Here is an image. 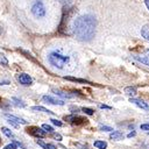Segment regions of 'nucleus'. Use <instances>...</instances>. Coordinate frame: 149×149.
I'll return each instance as SVG.
<instances>
[{
    "instance_id": "1",
    "label": "nucleus",
    "mask_w": 149,
    "mask_h": 149,
    "mask_svg": "<svg viewBox=\"0 0 149 149\" xmlns=\"http://www.w3.org/2000/svg\"><path fill=\"white\" fill-rule=\"evenodd\" d=\"M95 26H97V21L92 15H81L78 16L74 21H73V34L74 36L83 42H87L91 41L94 37L95 34Z\"/></svg>"
},
{
    "instance_id": "2",
    "label": "nucleus",
    "mask_w": 149,
    "mask_h": 149,
    "mask_svg": "<svg viewBox=\"0 0 149 149\" xmlns=\"http://www.w3.org/2000/svg\"><path fill=\"white\" fill-rule=\"evenodd\" d=\"M48 62L50 65L61 70H72L76 66L70 56L63 55L58 51H51L48 55Z\"/></svg>"
},
{
    "instance_id": "3",
    "label": "nucleus",
    "mask_w": 149,
    "mask_h": 149,
    "mask_svg": "<svg viewBox=\"0 0 149 149\" xmlns=\"http://www.w3.org/2000/svg\"><path fill=\"white\" fill-rule=\"evenodd\" d=\"M31 13L35 17H38V19L43 17L45 15L47 10H45V7H44V5L41 0H35L34 1V3L31 5Z\"/></svg>"
},
{
    "instance_id": "4",
    "label": "nucleus",
    "mask_w": 149,
    "mask_h": 149,
    "mask_svg": "<svg viewBox=\"0 0 149 149\" xmlns=\"http://www.w3.org/2000/svg\"><path fill=\"white\" fill-rule=\"evenodd\" d=\"M64 119L66 121H69L70 123L72 125H84V123H87V119L84 118V116H80V115H77V114H71V115H66L64 116Z\"/></svg>"
},
{
    "instance_id": "5",
    "label": "nucleus",
    "mask_w": 149,
    "mask_h": 149,
    "mask_svg": "<svg viewBox=\"0 0 149 149\" xmlns=\"http://www.w3.org/2000/svg\"><path fill=\"white\" fill-rule=\"evenodd\" d=\"M26 130H27L28 134H30V135H33L35 137H44V135H45V132L42 130V128L36 127V126H30Z\"/></svg>"
},
{
    "instance_id": "6",
    "label": "nucleus",
    "mask_w": 149,
    "mask_h": 149,
    "mask_svg": "<svg viewBox=\"0 0 149 149\" xmlns=\"http://www.w3.org/2000/svg\"><path fill=\"white\" fill-rule=\"evenodd\" d=\"M133 57H134V59H136L137 62L143 63V64H146V65H148V66H149V49H148V50H146L144 52L136 54V55H134Z\"/></svg>"
},
{
    "instance_id": "7",
    "label": "nucleus",
    "mask_w": 149,
    "mask_h": 149,
    "mask_svg": "<svg viewBox=\"0 0 149 149\" xmlns=\"http://www.w3.org/2000/svg\"><path fill=\"white\" fill-rule=\"evenodd\" d=\"M42 100L47 104H50V105H59V106H63L64 105V101L61 100V99H56L51 95H43L42 97Z\"/></svg>"
},
{
    "instance_id": "8",
    "label": "nucleus",
    "mask_w": 149,
    "mask_h": 149,
    "mask_svg": "<svg viewBox=\"0 0 149 149\" xmlns=\"http://www.w3.org/2000/svg\"><path fill=\"white\" fill-rule=\"evenodd\" d=\"M17 80H19L22 85H30L31 81H33L31 77H30L29 74H27V73H19V74H17Z\"/></svg>"
},
{
    "instance_id": "9",
    "label": "nucleus",
    "mask_w": 149,
    "mask_h": 149,
    "mask_svg": "<svg viewBox=\"0 0 149 149\" xmlns=\"http://www.w3.org/2000/svg\"><path fill=\"white\" fill-rule=\"evenodd\" d=\"M129 101H130V102H133L134 105L139 106V107H140V108H142V109H149V105H148L147 102H144L143 100H141V99L130 98V99H129Z\"/></svg>"
},
{
    "instance_id": "10",
    "label": "nucleus",
    "mask_w": 149,
    "mask_h": 149,
    "mask_svg": "<svg viewBox=\"0 0 149 149\" xmlns=\"http://www.w3.org/2000/svg\"><path fill=\"white\" fill-rule=\"evenodd\" d=\"M5 118L7 120H10V121H14V122H17V123H22V125H26L27 121H24L23 119L19 118V116H15L13 114H8V113H5Z\"/></svg>"
},
{
    "instance_id": "11",
    "label": "nucleus",
    "mask_w": 149,
    "mask_h": 149,
    "mask_svg": "<svg viewBox=\"0 0 149 149\" xmlns=\"http://www.w3.org/2000/svg\"><path fill=\"white\" fill-rule=\"evenodd\" d=\"M63 78H64V79H66V80L77 81V83H81V84H91L90 81H87V80H85V79H81V78H76V77H71V76H64Z\"/></svg>"
},
{
    "instance_id": "12",
    "label": "nucleus",
    "mask_w": 149,
    "mask_h": 149,
    "mask_svg": "<svg viewBox=\"0 0 149 149\" xmlns=\"http://www.w3.org/2000/svg\"><path fill=\"white\" fill-rule=\"evenodd\" d=\"M141 35L143 38H146L147 41H149V23L144 24L141 29Z\"/></svg>"
},
{
    "instance_id": "13",
    "label": "nucleus",
    "mask_w": 149,
    "mask_h": 149,
    "mask_svg": "<svg viewBox=\"0 0 149 149\" xmlns=\"http://www.w3.org/2000/svg\"><path fill=\"white\" fill-rule=\"evenodd\" d=\"M122 137H123V134L121 132H119V130H114V132H112L109 134V139L111 140H121Z\"/></svg>"
},
{
    "instance_id": "14",
    "label": "nucleus",
    "mask_w": 149,
    "mask_h": 149,
    "mask_svg": "<svg viewBox=\"0 0 149 149\" xmlns=\"http://www.w3.org/2000/svg\"><path fill=\"white\" fill-rule=\"evenodd\" d=\"M36 143L38 144V146H41L43 149H57L54 144H51V143H44L43 141H41V140H37L36 141Z\"/></svg>"
},
{
    "instance_id": "15",
    "label": "nucleus",
    "mask_w": 149,
    "mask_h": 149,
    "mask_svg": "<svg viewBox=\"0 0 149 149\" xmlns=\"http://www.w3.org/2000/svg\"><path fill=\"white\" fill-rule=\"evenodd\" d=\"M31 111H36V112H43V113H48V114H54V112H51L50 109H47L42 106H33Z\"/></svg>"
},
{
    "instance_id": "16",
    "label": "nucleus",
    "mask_w": 149,
    "mask_h": 149,
    "mask_svg": "<svg viewBox=\"0 0 149 149\" xmlns=\"http://www.w3.org/2000/svg\"><path fill=\"white\" fill-rule=\"evenodd\" d=\"M52 92L56 95H61V97H64V98H72L73 97L72 94H69L66 92H63V91H59V90H56V88H52Z\"/></svg>"
},
{
    "instance_id": "17",
    "label": "nucleus",
    "mask_w": 149,
    "mask_h": 149,
    "mask_svg": "<svg viewBox=\"0 0 149 149\" xmlns=\"http://www.w3.org/2000/svg\"><path fill=\"white\" fill-rule=\"evenodd\" d=\"M12 101H13V104H14L16 107H24V106H26V104H24L22 100H20L19 98L13 97V98H12Z\"/></svg>"
},
{
    "instance_id": "18",
    "label": "nucleus",
    "mask_w": 149,
    "mask_h": 149,
    "mask_svg": "<svg viewBox=\"0 0 149 149\" xmlns=\"http://www.w3.org/2000/svg\"><path fill=\"white\" fill-rule=\"evenodd\" d=\"M94 147L98 149H106L107 148V143L105 141H95L94 142Z\"/></svg>"
},
{
    "instance_id": "19",
    "label": "nucleus",
    "mask_w": 149,
    "mask_h": 149,
    "mask_svg": "<svg viewBox=\"0 0 149 149\" xmlns=\"http://www.w3.org/2000/svg\"><path fill=\"white\" fill-rule=\"evenodd\" d=\"M125 93L128 94V95H132V97H133V95L136 94V88H135L134 86H133V87H132V86L126 87V88H125Z\"/></svg>"
},
{
    "instance_id": "20",
    "label": "nucleus",
    "mask_w": 149,
    "mask_h": 149,
    "mask_svg": "<svg viewBox=\"0 0 149 149\" xmlns=\"http://www.w3.org/2000/svg\"><path fill=\"white\" fill-rule=\"evenodd\" d=\"M1 132L7 136V137H13L14 136V134L10 132V129H8L7 127H1Z\"/></svg>"
},
{
    "instance_id": "21",
    "label": "nucleus",
    "mask_w": 149,
    "mask_h": 149,
    "mask_svg": "<svg viewBox=\"0 0 149 149\" xmlns=\"http://www.w3.org/2000/svg\"><path fill=\"white\" fill-rule=\"evenodd\" d=\"M42 129L44 132H47V133H54V128L50 125H48V123H43L42 125Z\"/></svg>"
},
{
    "instance_id": "22",
    "label": "nucleus",
    "mask_w": 149,
    "mask_h": 149,
    "mask_svg": "<svg viewBox=\"0 0 149 149\" xmlns=\"http://www.w3.org/2000/svg\"><path fill=\"white\" fill-rule=\"evenodd\" d=\"M0 64L3 65V66H7L8 65V59L6 58V56L3 54H0Z\"/></svg>"
},
{
    "instance_id": "23",
    "label": "nucleus",
    "mask_w": 149,
    "mask_h": 149,
    "mask_svg": "<svg viewBox=\"0 0 149 149\" xmlns=\"http://www.w3.org/2000/svg\"><path fill=\"white\" fill-rule=\"evenodd\" d=\"M81 111H83L85 114H87V115H93V113H94V111H93L92 108H87V107H83Z\"/></svg>"
},
{
    "instance_id": "24",
    "label": "nucleus",
    "mask_w": 149,
    "mask_h": 149,
    "mask_svg": "<svg viewBox=\"0 0 149 149\" xmlns=\"http://www.w3.org/2000/svg\"><path fill=\"white\" fill-rule=\"evenodd\" d=\"M16 147H17V144H16V143H15V141H14V142H12V143H9V144L5 146V148H3V149H16Z\"/></svg>"
},
{
    "instance_id": "25",
    "label": "nucleus",
    "mask_w": 149,
    "mask_h": 149,
    "mask_svg": "<svg viewBox=\"0 0 149 149\" xmlns=\"http://www.w3.org/2000/svg\"><path fill=\"white\" fill-rule=\"evenodd\" d=\"M50 121H51V122H52V123H54L55 126H58V127H61V126L63 125V123H62V122H61L59 120H57V119H51Z\"/></svg>"
},
{
    "instance_id": "26",
    "label": "nucleus",
    "mask_w": 149,
    "mask_h": 149,
    "mask_svg": "<svg viewBox=\"0 0 149 149\" xmlns=\"http://www.w3.org/2000/svg\"><path fill=\"white\" fill-rule=\"evenodd\" d=\"M100 129L104 132H113V128H111L108 126H100Z\"/></svg>"
},
{
    "instance_id": "27",
    "label": "nucleus",
    "mask_w": 149,
    "mask_h": 149,
    "mask_svg": "<svg viewBox=\"0 0 149 149\" xmlns=\"http://www.w3.org/2000/svg\"><path fill=\"white\" fill-rule=\"evenodd\" d=\"M62 5H64V6H69V5H71V2H72V0H58Z\"/></svg>"
},
{
    "instance_id": "28",
    "label": "nucleus",
    "mask_w": 149,
    "mask_h": 149,
    "mask_svg": "<svg viewBox=\"0 0 149 149\" xmlns=\"http://www.w3.org/2000/svg\"><path fill=\"white\" fill-rule=\"evenodd\" d=\"M141 129H142V130H146V132H149V123H143V125H141Z\"/></svg>"
},
{
    "instance_id": "29",
    "label": "nucleus",
    "mask_w": 149,
    "mask_h": 149,
    "mask_svg": "<svg viewBox=\"0 0 149 149\" xmlns=\"http://www.w3.org/2000/svg\"><path fill=\"white\" fill-rule=\"evenodd\" d=\"M8 122H9L13 127H15V128H17V127H19V123H17V122H14V121H10V120H8Z\"/></svg>"
},
{
    "instance_id": "30",
    "label": "nucleus",
    "mask_w": 149,
    "mask_h": 149,
    "mask_svg": "<svg viewBox=\"0 0 149 149\" xmlns=\"http://www.w3.org/2000/svg\"><path fill=\"white\" fill-rule=\"evenodd\" d=\"M99 107L100 108H105V109H111V107L107 106V105H99Z\"/></svg>"
},
{
    "instance_id": "31",
    "label": "nucleus",
    "mask_w": 149,
    "mask_h": 149,
    "mask_svg": "<svg viewBox=\"0 0 149 149\" xmlns=\"http://www.w3.org/2000/svg\"><path fill=\"white\" fill-rule=\"evenodd\" d=\"M54 136H55V139H57V141H61V140H62V136H61L59 134H55Z\"/></svg>"
},
{
    "instance_id": "32",
    "label": "nucleus",
    "mask_w": 149,
    "mask_h": 149,
    "mask_svg": "<svg viewBox=\"0 0 149 149\" xmlns=\"http://www.w3.org/2000/svg\"><path fill=\"white\" fill-rule=\"evenodd\" d=\"M135 135H136V133H135V132H132V133H129L127 136H128V137H132V136H135Z\"/></svg>"
},
{
    "instance_id": "33",
    "label": "nucleus",
    "mask_w": 149,
    "mask_h": 149,
    "mask_svg": "<svg viewBox=\"0 0 149 149\" xmlns=\"http://www.w3.org/2000/svg\"><path fill=\"white\" fill-rule=\"evenodd\" d=\"M144 3H146V6H147V8L149 9V0H144Z\"/></svg>"
},
{
    "instance_id": "34",
    "label": "nucleus",
    "mask_w": 149,
    "mask_h": 149,
    "mask_svg": "<svg viewBox=\"0 0 149 149\" xmlns=\"http://www.w3.org/2000/svg\"><path fill=\"white\" fill-rule=\"evenodd\" d=\"M0 33H1V28H0Z\"/></svg>"
},
{
    "instance_id": "35",
    "label": "nucleus",
    "mask_w": 149,
    "mask_h": 149,
    "mask_svg": "<svg viewBox=\"0 0 149 149\" xmlns=\"http://www.w3.org/2000/svg\"><path fill=\"white\" fill-rule=\"evenodd\" d=\"M0 141H1V140H0Z\"/></svg>"
}]
</instances>
